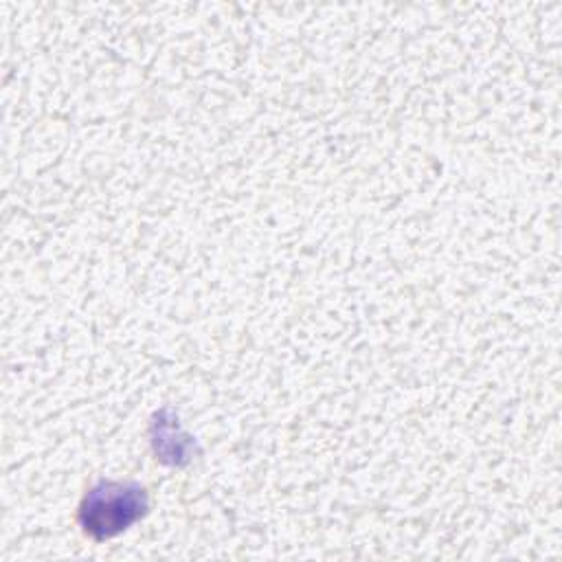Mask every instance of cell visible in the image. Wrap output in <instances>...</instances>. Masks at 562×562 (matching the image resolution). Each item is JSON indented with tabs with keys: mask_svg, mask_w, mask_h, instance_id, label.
<instances>
[{
	"mask_svg": "<svg viewBox=\"0 0 562 562\" xmlns=\"http://www.w3.org/2000/svg\"><path fill=\"white\" fill-rule=\"evenodd\" d=\"M147 512V492L136 483L103 481L94 485L79 509L83 531L92 538H110L125 531Z\"/></svg>",
	"mask_w": 562,
	"mask_h": 562,
	"instance_id": "6da1fadb",
	"label": "cell"
}]
</instances>
